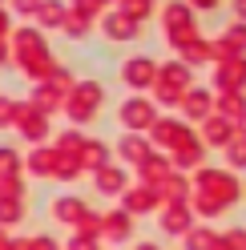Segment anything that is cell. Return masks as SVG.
I'll use <instances>...</instances> for the list:
<instances>
[{"instance_id":"obj_1","label":"cell","mask_w":246,"mask_h":250,"mask_svg":"<svg viewBox=\"0 0 246 250\" xmlns=\"http://www.w3.org/2000/svg\"><path fill=\"white\" fill-rule=\"evenodd\" d=\"M190 186H194V194H206V198H214V202H222L226 210L242 198V182H238V174L218 169V166H198Z\"/></svg>"},{"instance_id":"obj_2","label":"cell","mask_w":246,"mask_h":250,"mask_svg":"<svg viewBox=\"0 0 246 250\" xmlns=\"http://www.w3.org/2000/svg\"><path fill=\"white\" fill-rule=\"evenodd\" d=\"M17 61L33 81H49V73L57 69L53 57H49V44H44V37L37 28H20L17 33Z\"/></svg>"},{"instance_id":"obj_3","label":"cell","mask_w":246,"mask_h":250,"mask_svg":"<svg viewBox=\"0 0 246 250\" xmlns=\"http://www.w3.org/2000/svg\"><path fill=\"white\" fill-rule=\"evenodd\" d=\"M101 101H105V89H101L97 81H81V85H73V89L65 93V105H61V109L69 113L73 125H85V121L97 117Z\"/></svg>"},{"instance_id":"obj_4","label":"cell","mask_w":246,"mask_h":250,"mask_svg":"<svg viewBox=\"0 0 246 250\" xmlns=\"http://www.w3.org/2000/svg\"><path fill=\"white\" fill-rule=\"evenodd\" d=\"M117 117H121V125H125L129 133H145L153 121H158V105H153L149 97H129V101H121V109H117Z\"/></svg>"},{"instance_id":"obj_5","label":"cell","mask_w":246,"mask_h":250,"mask_svg":"<svg viewBox=\"0 0 246 250\" xmlns=\"http://www.w3.org/2000/svg\"><path fill=\"white\" fill-rule=\"evenodd\" d=\"M165 33H170V44L178 49V44H186V41H194L198 37V28H194V8L190 4H170L165 8Z\"/></svg>"},{"instance_id":"obj_6","label":"cell","mask_w":246,"mask_h":250,"mask_svg":"<svg viewBox=\"0 0 246 250\" xmlns=\"http://www.w3.org/2000/svg\"><path fill=\"white\" fill-rule=\"evenodd\" d=\"M12 125H17L20 137H24V142H33V146H44V137H49V117L37 113L28 101L24 105L17 101V117H12Z\"/></svg>"},{"instance_id":"obj_7","label":"cell","mask_w":246,"mask_h":250,"mask_svg":"<svg viewBox=\"0 0 246 250\" xmlns=\"http://www.w3.org/2000/svg\"><path fill=\"white\" fill-rule=\"evenodd\" d=\"M202 162H206V146L198 142V133L190 129V133H186V137H182V142L170 149V166L178 169V174H186V169H198Z\"/></svg>"},{"instance_id":"obj_8","label":"cell","mask_w":246,"mask_h":250,"mask_svg":"<svg viewBox=\"0 0 246 250\" xmlns=\"http://www.w3.org/2000/svg\"><path fill=\"white\" fill-rule=\"evenodd\" d=\"M162 206V198H158V186H142V182H129L125 186V194H121V210H125L129 218L137 214H149V210H158Z\"/></svg>"},{"instance_id":"obj_9","label":"cell","mask_w":246,"mask_h":250,"mask_svg":"<svg viewBox=\"0 0 246 250\" xmlns=\"http://www.w3.org/2000/svg\"><path fill=\"white\" fill-rule=\"evenodd\" d=\"M121 81L129 89H153V81H158V61L153 57H129L121 65Z\"/></svg>"},{"instance_id":"obj_10","label":"cell","mask_w":246,"mask_h":250,"mask_svg":"<svg viewBox=\"0 0 246 250\" xmlns=\"http://www.w3.org/2000/svg\"><path fill=\"white\" fill-rule=\"evenodd\" d=\"M186 133H190V125H186V121H178V117H158V121L145 129V137H149L153 146H162V149H174Z\"/></svg>"},{"instance_id":"obj_11","label":"cell","mask_w":246,"mask_h":250,"mask_svg":"<svg viewBox=\"0 0 246 250\" xmlns=\"http://www.w3.org/2000/svg\"><path fill=\"white\" fill-rule=\"evenodd\" d=\"M214 85L218 93H242L246 89V57H230L214 69Z\"/></svg>"},{"instance_id":"obj_12","label":"cell","mask_w":246,"mask_h":250,"mask_svg":"<svg viewBox=\"0 0 246 250\" xmlns=\"http://www.w3.org/2000/svg\"><path fill=\"white\" fill-rule=\"evenodd\" d=\"M190 194H194V186H190V178H186V174H178V169H170V174L162 178V186H158L162 206H186Z\"/></svg>"},{"instance_id":"obj_13","label":"cell","mask_w":246,"mask_h":250,"mask_svg":"<svg viewBox=\"0 0 246 250\" xmlns=\"http://www.w3.org/2000/svg\"><path fill=\"white\" fill-rule=\"evenodd\" d=\"M206 149L214 146V149H226L230 142H234V125H230L226 117H218V113H210L206 121H202V137H198Z\"/></svg>"},{"instance_id":"obj_14","label":"cell","mask_w":246,"mask_h":250,"mask_svg":"<svg viewBox=\"0 0 246 250\" xmlns=\"http://www.w3.org/2000/svg\"><path fill=\"white\" fill-rule=\"evenodd\" d=\"M182 113H186L190 121H206L210 113H214V93L210 89H186L182 93Z\"/></svg>"},{"instance_id":"obj_15","label":"cell","mask_w":246,"mask_h":250,"mask_svg":"<svg viewBox=\"0 0 246 250\" xmlns=\"http://www.w3.org/2000/svg\"><path fill=\"white\" fill-rule=\"evenodd\" d=\"M170 169H174V166H170L165 153H153V149H149L145 158L137 162V182H142V186H162V178L170 174Z\"/></svg>"},{"instance_id":"obj_16","label":"cell","mask_w":246,"mask_h":250,"mask_svg":"<svg viewBox=\"0 0 246 250\" xmlns=\"http://www.w3.org/2000/svg\"><path fill=\"white\" fill-rule=\"evenodd\" d=\"M101 238H109V242H125V238H133V218H129L125 210L101 214Z\"/></svg>"},{"instance_id":"obj_17","label":"cell","mask_w":246,"mask_h":250,"mask_svg":"<svg viewBox=\"0 0 246 250\" xmlns=\"http://www.w3.org/2000/svg\"><path fill=\"white\" fill-rule=\"evenodd\" d=\"M33 178H53V166H57V149L53 146H33L24 153V162H20Z\"/></svg>"},{"instance_id":"obj_18","label":"cell","mask_w":246,"mask_h":250,"mask_svg":"<svg viewBox=\"0 0 246 250\" xmlns=\"http://www.w3.org/2000/svg\"><path fill=\"white\" fill-rule=\"evenodd\" d=\"M93 186H97L101 194H109V198H121V194H125V186H129V174H125L121 166L109 162L105 169H97V174H93Z\"/></svg>"},{"instance_id":"obj_19","label":"cell","mask_w":246,"mask_h":250,"mask_svg":"<svg viewBox=\"0 0 246 250\" xmlns=\"http://www.w3.org/2000/svg\"><path fill=\"white\" fill-rule=\"evenodd\" d=\"M190 81H194L190 65H182V61H170V65H158V81H153V85H165V89H174V93H186Z\"/></svg>"},{"instance_id":"obj_20","label":"cell","mask_w":246,"mask_h":250,"mask_svg":"<svg viewBox=\"0 0 246 250\" xmlns=\"http://www.w3.org/2000/svg\"><path fill=\"white\" fill-rule=\"evenodd\" d=\"M77 162H81V174H85V169H89V174H97V169L109 166V146L97 142V137H85V146H81V153H77Z\"/></svg>"},{"instance_id":"obj_21","label":"cell","mask_w":246,"mask_h":250,"mask_svg":"<svg viewBox=\"0 0 246 250\" xmlns=\"http://www.w3.org/2000/svg\"><path fill=\"white\" fill-rule=\"evenodd\" d=\"M101 28H105V37H109V41H133V37H137V21H133V17H125L121 8L105 12Z\"/></svg>"},{"instance_id":"obj_22","label":"cell","mask_w":246,"mask_h":250,"mask_svg":"<svg viewBox=\"0 0 246 250\" xmlns=\"http://www.w3.org/2000/svg\"><path fill=\"white\" fill-rule=\"evenodd\" d=\"M162 230L165 234H174V238H182V234H186L190 226H194V214H190V202L186 206H162Z\"/></svg>"},{"instance_id":"obj_23","label":"cell","mask_w":246,"mask_h":250,"mask_svg":"<svg viewBox=\"0 0 246 250\" xmlns=\"http://www.w3.org/2000/svg\"><path fill=\"white\" fill-rule=\"evenodd\" d=\"M85 210H89V206H85V198H77V194H65V198H57V202H53V218H57V222H65V226H77Z\"/></svg>"},{"instance_id":"obj_24","label":"cell","mask_w":246,"mask_h":250,"mask_svg":"<svg viewBox=\"0 0 246 250\" xmlns=\"http://www.w3.org/2000/svg\"><path fill=\"white\" fill-rule=\"evenodd\" d=\"M117 153H121V162L137 166V162L149 153V137H145V133H125V137L117 142Z\"/></svg>"},{"instance_id":"obj_25","label":"cell","mask_w":246,"mask_h":250,"mask_svg":"<svg viewBox=\"0 0 246 250\" xmlns=\"http://www.w3.org/2000/svg\"><path fill=\"white\" fill-rule=\"evenodd\" d=\"M28 105H33L37 113H44V117H53L57 109L65 105V97H61V93H57L53 85H44V81H41V85H37V93H33V101H28Z\"/></svg>"},{"instance_id":"obj_26","label":"cell","mask_w":246,"mask_h":250,"mask_svg":"<svg viewBox=\"0 0 246 250\" xmlns=\"http://www.w3.org/2000/svg\"><path fill=\"white\" fill-rule=\"evenodd\" d=\"M214 113H218V117H226L230 125H234V121L246 113V97H242V93H222V97L214 101Z\"/></svg>"},{"instance_id":"obj_27","label":"cell","mask_w":246,"mask_h":250,"mask_svg":"<svg viewBox=\"0 0 246 250\" xmlns=\"http://www.w3.org/2000/svg\"><path fill=\"white\" fill-rule=\"evenodd\" d=\"M182 238H186V250H214V242H218V234H214L210 226H190L186 234H182Z\"/></svg>"},{"instance_id":"obj_28","label":"cell","mask_w":246,"mask_h":250,"mask_svg":"<svg viewBox=\"0 0 246 250\" xmlns=\"http://www.w3.org/2000/svg\"><path fill=\"white\" fill-rule=\"evenodd\" d=\"M81 146H85V133H81V129H61L53 149L65 153V158H77V153H81Z\"/></svg>"},{"instance_id":"obj_29","label":"cell","mask_w":246,"mask_h":250,"mask_svg":"<svg viewBox=\"0 0 246 250\" xmlns=\"http://www.w3.org/2000/svg\"><path fill=\"white\" fill-rule=\"evenodd\" d=\"M24 218V198H0V230L17 226Z\"/></svg>"},{"instance_id":"obj_30","label":"cell","mask_w":246,"mask_h":250,"mask_svg":"<svg viewBox=\"0 0 246 250\" xmlns=\"http://www.w3.org/2000/svg\"><path fill=\"white\" fill-rule=\"evenodd\" d=\"M73 230H77V238L101 242V214H93V210H85V214H81V222H77Z\"/></svg>"},{"instance_id":"obj_31","label":"cell","mask_w":246,"mask_h":250,"mask_svg":"<svg viewBox=\"0 0 246 250\" xmlns=\"http://www.w3.org/2000/svg\"><path fill=\"white\" fill-rule=\"evenodd\" d=\"M218 41L230 49V57H242V49H246V24H242V21H238V24H230Z\"/></svg>"},{"instance_id":"obj_32","label":"cell","mask_w":246,"mask_h":250,"mask_svg":"<svg viewBox=\"0 0 246 250\" xmlns=\"http://www.w3.org/2000/svg\"><path fill=\"white\" fill-rule=\"evenodd\" d=\"M178 53H182V65H194V61H206V57H210V44H206L202 37H194V41H186V44H178Z\"/></svg>"},{"instance_id":"obj_33","label":"cell","mask_w":246,"mask_h":250,"mask_svg":"<svg viewBox=\"0 0 246 250\" xmlns=\"http://www.w3.org/2000/svg\"><path fill=\"white\" fill-rule=\"evenodd\" d=\"M53 178H57V182H77V178H81V162H77V158H65V153H57Z\"/></svg>"},{"instance_id":"obj_34","label":"cell","mask_w":246,"mask_h":250,"mask_svg":"<svg viewBox=\"0 0 246 250\" xmlns=\"http://www.w3.org/2000/svg\"><path fill=\"white\" fill-rule=\"evenodd\" d=\"M226 169L234 174V169H246V137L234 133V142L226 146Z\"/></svg>"},{"instance_id":"obj_35","label":"cell","mask_w":246,"mask_h":250,"mask_svg":"<svg viewBox=\"0 0 246 250\" xmlns=\"http://www.w3.org/2000/svg\"><path fill=\"white\" fill-rule=\"evenodd\" d=\"M65 4H61V0H41V8H37V17H41V24H61L65 21Z\"/></svg>"},{"instance_id":"obj_36","label":"cell","mask_w":246,"mask_h":250,"mask_svg":"<svg viewBox=\"0 0 246 250\" xmlns=\"http://www.w3.org/2000/svg\"><path fill=\"white\" fill-rule=\"evenodd\" d=\"M12 174H20V153L12 146H0V178H12Z\"/></svg>"},{"instance_id":"obj_37","label":"cell","mask_w":246,"mask_h":250,"mask_svg":"<svg viewBox=\"0 0 246 250\" xmlns=\"http://www.w3.org/2000/svg\"><path fill=\"white\" fill-rule=\"evenodd\" d=\"M0 198H24V182H20V174L0 178Z\"/></svg>"},{"instance_id":"obj_38","label":"cell","mask_w":246,"mask_h":250,"mask_svg":"<svg viewBox=\"0 0 246 250\" xmlns=\"http://www.w3.org/2000/svg\"><path fill=\"white\" fill-rule=\"evenodd\" d=\"M61 24H65L69 37H85V33H89V21H81L77 12H65V21H61Z\"/></svg>"},{"instance_id":"obj_39","label":"cell","mask_w":246,"mask_h":250,"mask_svg":"<svg viewBox=\"0 0 246 250\" xmlns=\"http://www.w3.org/2000/svg\"><path fill=\"white\" fill-rule=\"evenodd\" d=\"M153 97H158V105H182V93H174V89H165V85H153Z\"/></svg>"},{"instance_id":"obj_40","label":"cell","mask_w":246,"mask_h":250,"mask_svg":"<svg viewBox=\"0 0 246 250\" xmlns=\"http://www.w3.org/2000/svg\"><path fill=\"white\" fill-rule=\"evenodd\" d=\"M97 0H73V12H77V17H81V21H93L97 17Z\"/></svg>"},{"instance_id":"obj_41","label":"cell","mask_w":246,"mask_h":250,"mask_svg":"<svg viewBox=\"0 0 246 250\" xmlns=\"http://www.w3.org/2000/svg\"><path fill=\"white\" fill-rule=\"evenodd\" d=\"M12 117H17V101H12V97H0V129H8Z\"/></svg>"},{"instance_id":"obj_42","label":"cell","mask_w":246,"mask_h":250,"mask_svg":"<svg viewBox=\"0 0 246 250\" xmlns=\"http://www.w3.org/2000/svg\"><path fill=\"white\" fill-rule=\"evenodd\" d=\"M69 250H97V242H89V238H77V234H73V242H69Z\"/></svg>"},{"instance_id":"obj_43","label":"cell","mask_w":246,"mask_h":250,"mask_svg":"<svg viewBox=\"0 0 246 250\" xmlns=\"http://www.w3.org/2000/svg\"><path fill=\"white\" fill-rule=\"evenodd\" d=\"M12 4H17L20 12H37V8H41V0H12Z\"/></svg>"},{"instance_id":"obj_44","label":"cell","mask_w":246,"mask_h":250,"mask_svg":"<svg viewBox=\"0 0 246 250\" xmlns=\"http://www.w3.org/2000/svg\"><path fill=\"white\" fill-rule=\"evenodd\" d=\"M234 12H238V21L246 24V0H234Z\"/></svg>"},{"instance_id":"obj_45","label":"cell","mask_w":246,"mask_h":250,"mask_svg":"<svg viewBox=\"0 0 246 250\" xmlns=\"http://www.w3.org/2000/svg\"><path fill=\"white\" fill-rule=\"evenodd\" d=\"M194 8H218V0H190Z\"/></svg>"},{"instance_id":"obj_46","label":"cell","mask_w":246,"mask_h":250,"mask_svg":"<svg viewBox=\"0 0 246 250\" xmlns=\"http://www.w3.org/2000/svg\"><path fill=\"white\" fill-rule=\"evenodd\" d=\"M8 61V44H4V37H0V65Z\"/></svg>"},{"instance_id":"obj_47","label":"cell","mask_w":246,"mask_h":250,"mask_svg":"<svg viewBox=\"0 0 246 250\" xmlns=\"http://www.w3.org/2000/svg\"><path fill=\"white\" fill-rule=\"evenodd\" d=\"M137 250H162L158 242H137Z\"/></svg>"},{"instance_id":"obj_48","label":"cell","mask_w":246,"mask_h":250,"mask_svg":"<svg viewBox=\"0 0 246 250\" xmlns=\"http://www.w3.org/2000/svg\"><path fill=\"white\" fill-rule=\"evenodd\" d=\"M4 28H8V17H4V8H0V37H4Z\"/></svg>"},{"instance_id":"obj_49","label":"cell","mask_w":246,"mask_h":250,"mask_svg":"<svg viewBox=\"0 0 246 250\" xmlns=\"http://www.w3.org/2000/svg\"><path fill=\"white\" fill-rule=\"evenodd\" d=\"M214 250H230V246H226V238H222V234H218V242H214Z\"/></svg>"},{"instance_id":"obj_50","label":"cell","mask_w":246,"mask_h":250,"mask_svg":"<svg viewBox=\"0 0 246 250\" xmlns=\"http://www.w3.org/2000/svg\"><path fill=\"white\" fill-rule=\"evenodd\" d=\"M4 246H8V234H4V230H0V250H4Z\"/></svg>"},{"instance_id":"obj_51","label":"cell","mask_w":246,"mask_h":250,"mask_svg":"<svg viewBox=\"0 0 246 250\" xmlns=\"http://www.w3.org/2000/svg\"><path fill=\"white\" fill-rule=\"evenodd\" d=\"M97 4H117V0H97Z\"/></svg>"},{"instance_id":"obj_52","label":"cell","mask_w":246,"mask_h":250,"mask_svg":"<svg viewBox=\"0 0 246 250\" xmlns=\"http://www.w3.org/2000/svg\"><path fill=\"white\" fill-rule=\"evenodd\" d=\"M145 4H153V0H145Z\"/></svg>"}]
</instances>
